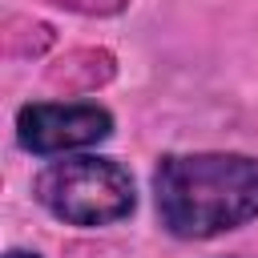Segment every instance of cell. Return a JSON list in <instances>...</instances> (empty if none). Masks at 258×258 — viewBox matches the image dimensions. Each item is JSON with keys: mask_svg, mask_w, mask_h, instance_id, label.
<instances>
[{"mask_svg": "<svg viewBox=\"0 0 258 258\" xmlns=\"http://www.w3.org/2000/svg\"><path fill=\"white\" fill-rule=\"evenodd\" d=\"M153 206L181 242H206L258 218V157L165 153L153 169Z\"/></svg>", "mask_w": 258, "mask_h": 258, "instance_id": "cell-1", "label": "cell"}, {"mask_svg": "<svg viewBox=\"0 0 258 258\" xmlns=\"http://www.w3.org/2000/svg\"><path fill=\"white\" fill-rule=\"evenodd\" d=\"M36 202L64 226H113L121 218L133 214L137 206V189H133V173L113 161V157H97V153H64L56 161H48L36 181H32Z\"/></svg>", "mask_w": 258, "mask_h": 258, "instance_id": "cell-2", "label": "cell"}, {"mask_svg": "<svg viewBox=\"0 0 258 258\" xmlns=\"http://www.w3.org/2000/svg\"><path fill=\"white\" fill-rule=\"evenodd\" d=\"M16 137L36 157L85 153L113 137V113L93 101H36L16 113Z\"/></svg>", "mask_w": 258, "mask_h": 258, "instance_id": "cell-3", "label": "cell"}, {"mask_svg": "<svg viewBox=\"0 0 258 258\" xmlns=\"http://www.w3.org/2000/svg\"><path fill=\"white\" fill-rule=\"evenodd\" d=\"M4 258H40V254H28V250H12V254H4Z\"/></svg>", "mask_w": 258, "mask_h": 258, "instance_id": "cell-4", "label": "cell"}]
</instances>
